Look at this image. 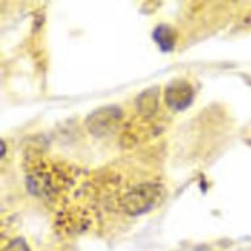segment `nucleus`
<instances>
[{"instance_id": "7ed1b4c3", "label": "nucleus", "mask_w": 251, "mask_h": 251, "mask_svg": "<svg viewBox=\"0 0 251 251\" xmlns=\"http://www.w3.org/2000/svg\"><path fill=\"white\" fill-rule=\"evenodd\" d=\"M195 98L194 87L184 79H175L166 86L165 100L170 109L181 112L190 107Z\"/></svg>"}, {"instance_id": "39448f33", "label": "nucleus", "mask_w": 251, "mask_h": 251, "mask_svg": "<svg viewBox=\"0 0 251 251\" xmlns=\"http://www.w3.org/2000/svg\"><path fill=\"white\" fill-rule=\"evenodd\" d=\"M152 40L159 46V49L163 53H170L173 51L175 45H176V34L170 25L161 24L158 25L154 32H152Z\"/></svg>"}, {"instance_id": "f03ea898", "label": "nucleus", "mask_w": 251, "mask_h": 251, "mask_svg": "<svg viewBox=\"0 0 251 251\" xmlns=\"http://www.w3.org/2000/svg\"><path fill=\"white\" fill-rule=\"evenodd\" d=\"M123 111L117 105H105L96 109L86 120L88 132L95 137H107L115 133L123 120Z\"/></svg>"}, {"instance_id": "20e7f679", "label": "nucleus", "mask_w": 251, "mask_h": 251, "mask_svg": "<svg viewBox=\"0 0 251 251\" xmlns=\"http://www.w3.org/2000/svg\"><path fill=\"white\" fill-rule=\"evenodd\" d=\"M158 96H159L158 87L142 91L136 100L137 111L145 117H151L155 115L158 109Z\"/></svg>"}, {"instance_id": "f257e3e1", "label": "nucleus", "mask_w": 251, "mask_h": 251, "mask_svg": "<svg viewBox=\"0 0 251 251\" xmlns=\"http://www.w3.org/2000/svg\"><path fill=\"white\" fill-rule=\"evenodd\" d=\"M165 196L163 187L156 183L136 185L123 199V209L129 216H141L155 208Z\"/></svg>"}, {"instance_id": "423d86ee", "label": "nucleus", "mask_w": 251, "mask_h": 251, "mask_svg": "<svg viewBox=\"0 0 251 251\" xmlns=\"http://www.w3.org/2000/svg\"><path fill=\"white\" fill-rule=\"evenodd\" d=\"M3 251H30V247L24 238H15L3 249Z\"/></svg>"}, {"instance_id": "0eeeda50", "label": "nucleus", "mask_w": 251, "mask_h": 251, "mask_svg": "<svg viewBox=\"0 0 251 251\" xmlns=\"http://www.w3.org/2000/svg\"><path fill=\"white\" fill-rule=\"evenodd\" d=\"M0 148H1V151H0V156L3 158L5 155V142L4 141H1V144H0Z\"/></svg>"}]
</instances>
